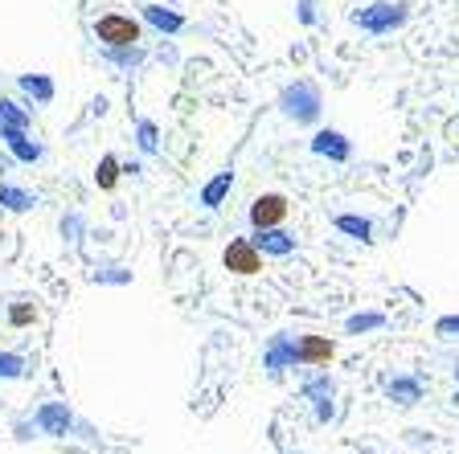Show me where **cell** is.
I'll use <instances>...</instances> for the list:
<instances>
[{
    "label": "cell",
    "instance_id": "6da1fadb",
    "mask_svg": "<svg viewBox=\"0 0 459 454\" xmlns=\"http://www.w3.org/2000/svg\"><path fill=\"white\" fill-rule=\"evenodd\" d=\"M279 111H283V119H291L296 127H316L321 123V115H324L321 86L308 82V78L288 82L283 90H279Z\"/></svg>",
    "mask_w": 459,
    "mask_h": 454
},
{
    "label": "cell",
    "instance_id": "7a4b0ae2",
    "mask_svg": "<svg viewBox=\"0 0 459 454\" xmlns=\"http://www.w3.org/2000/svg\"><path fill=\"white\" fill-rule=\"evenodd\" d=\"M349 21L361 33H369V37H390V33H398L410 21V4H406V0H374V4L352 9Z\"/></svg>",
    "mask_w": 459,
    "mask_h": 454
},
{
    "label": "cell",
    "instance_id": "3957f363",
    "mask_svg": "<svg viewBox=\"0 0 459 454\" xmlns=\"http://www.w3.org/2000/svg\"><path fill=\"white\" fill-rule=\"evenodd\" d=\"M144 37V25L128 12H103L95 17V42L99 45H136Z\"/></svg>",
    "mask_w": 459,
    "mask_h": 454
},
{
    "label": "cell",
    "instance_id": "277c9868",
    "mask_svg": "<svg viewBox=\"0 0 459 454\" xmlns=\"http://www.w3.org/2000/svg\"><path fill=\"white\" fill-rule=\"evenodd\" d=\"M263 369H267L271 380H279L288 369H299V348H296V336L291 332H275L263 348Z\"/></svg>",
    "mask_w": 459,
    "mask_h": 454
},
{
    "label": "cell",
    "instance_id": "5b68a950",
    "mask_svg": "<svg viewBox=\"0 0 459 454\" xmlns=\"http://www.w3.org/2000/svg\"><path fill=\"white\" fill-rule=\"evenodd\" d=\"M222 266L238 278H255V275H263V250H258L250 238H234L222 254Z\"/></svg>",
    "mask_w": 459,
    "mask_h": 454
},
{
    "label": "cell",
    "instance_id": "8992f818",
    "mask_svg": "<svg viewBox=\"0 0 459 454\" xmlns=\"http://www.w3.org/2000/svg\"><path fill=\"white\" fill-rule=\"evenodd\" d=\"M304 397H308V405H312V422L316 426L332 422V413H336V405H332V397H336V380H332L328 372H316V377L304 385Z\"/></svg>",
    "mask_w": 459,
    "mask_h": 454
},
{
    "label": "cell",
    "instance_id": "52a82bcc",
    "mask_svg": "<svg viewBox=\"0 0 459 454\" xmlns=\"http://www.w3.org/2000/svg\"><path fill=\"white\" fill-rule=\"evenodd\" d=\"M308 148L321 160H332V164H349L352 160V139L344 136V131H336V127H321V131L312 136Z\"/></svg>",
    "mask_w": 459,
    "mask_h": 454
},
{
    "label": "cell",
    "instance_id": "ba28073f",
    "mask_svg": "<svg viewBox=\"0 0 459 454\" xmlns=\"http://www.w3.org/2000/svg\"><path fill=\"white\" fill-rule=\"evenodd\" d=\"M288 197L283 192H263V197H255L250 201V225L255 230H267V225H283L288 222Z\"/></svg>",
    "mask_w": 459,
    "mask_h": 454
},
{
    "label": "cell",
    "instance_id": "9c48e42d",
    "mask_svg": "<svg viewBox=\"0 0 459 454\" xmlns=\"http://www.w3.org/2000/svg\"><path fill=\"white\" fill-rule=\"evenodd\" d=\"M70 426H75V413L66 410V402H45L33 413V430H42L45 438H62Z\"/></svg>",
    "mask_w": 459,
    "mask_h": 454
},
{
    "label": "cell",
    "instance_id": "30bf717a",
    "mask_svg": "<svg viewBox=\"0 0 459 454\" xmlns=\"http://www.w3.org/2000/svg\"><path fill=\"white\" fill-rule=\"evenodd\" d=\"M250 242L263 250V258H288L296 254V233H288L283 225H267V230H255Z\"/></svg>",
    "mask_w": 459,
    "mask_h": 454
},
{
    "label": "cell",
    "instance_id": "8fae6325",
    "mask_svg": "<svg viewBox=\"0 0 459 454\" xmlns=\"http://www.w3.org/2000/svg\"><path fill=\"white\" fill-rule=\"evenodd\" d=\"M296 348H299V369H312V364H328L336 356V340L328 336H296Z\"/></svg>",
    "mask_w": 459,
    "mask_h": 454
},
{
    "label": "cell",
    "instance_id": "7c38bea8",
    "mask_svg": "<svg viewBox=\"0 0 459 454\" xmlns=\"http://www.w3.org/2000/svg\"><path fill=\"white\" fill-rule=\"evenodd\" d=\"M139 21L152 25L156 33H181L185 29V17L177 9H169V4H139Z\"/></svg>",
    "mask_w": 459,
    "mask_h": 454
},
{
    "label": "cell",
    "instance_id": "4fadbf2b",
    "mask_svg": "<svg viewBox=\"0 0 459 454\" xmlns=\"http://www.w3.org/2000/svg\"><path fill=\"white\" fill-rule=\"evenodd\" d=\"M0 139L9 144V152L21 160V164H42L45 160V148L29 136V131H0Z\"/></svg>",
    "mask_w": 459,
    "mask_h": 454
},
{
    "label": "cell",
    "instance_id": "5bb4252c",
    "mask_svg": "<svg viewBox=\"0 0 459 454\" xmlns=\"http://www.w3.org/2000/svg\"><path fill=\"white\" fill-rule=\"evenodd\" d=\"M17 90H21L25 98H33L37 106H50L58 95V86L50 74H17Z\"/></svg>",
    "mask_w": 459,
    "mask_h": 454
},
{
    "label": "cell",
    "instance_id": "9a60e30c",
    "mask_svg": "<svg viewBox=\"0 0 459 454\" xmlns=\"http://www.w3.org/2000/svg\"><path fill=\"white\" fill-rule=\"evenodd\" d=\"M382 389H385V397H390L394 405H418L423 402V380L418 377H390Z\"/></svg>",
    "mask_w": 459,
    "mask_h": 454
},
{
    "label": "cell",
    "instance_id": "2e32d148",
    "mask_svg": "<svg viewBox=\"0 0 459 454\" xmlns=\"http://www.w3.org/2000/svg\"><path fill=\"white\" fill-rule=\"evenodd\" d=\"M33 111L21 106L17 98H0V131H29Z\"/></svg>",
    "mask_w": 459,
    "mask_h": 454
},
{
    "label": "cell",
    "instance_id": "e0dca14e",
    "mask_svg": "<svg viewBox=\"0 0 459 454\" xmlns=\"http://www.w3.org/2000/svg\"><path fill=\"white\" fill-rule=\"evenodd\" d=\"M230 189H234V168H226V172H218L210 184L202 189V209H222V201L230 197Z\"/></svg>",
    "mask_w": 459,
    "mask_h": 454
},
{
    "label": "cell",
    "instance_id": "ac0fdd59",
    "mask_svg": "<svg viewBox=\"0 0 459 454\" xmlns=\"http://www.w3.org/2000/svg\"><path fill=\"white\" fill-rule=\"evenodd\" d=\"M332 225H336L344 238H352V242H374V222L361 217V213H336Z\"/></svg>",
    "mask_w": 459,
    "mask_h": 454
},
{
    "label": "cell",
    "instance_id": "d6986e66",
    "mask_svg": "<svg viewBox=\"0 0 459 454\" xmlns=\"http://www.w3.org/2000/svg\"><path fill=\"white\" fill-rule=\"evenodd\" d=\"M0 205H4L9 213H29V209L42 205V197L29 192V189H21V184H0Z\"/></svg>",
    "mask_w": 459,
    "mask_h": 454
},
{
    "label": "cell",
    "instance_id": "ffe728a7",
    "mask_svg": "<svg viewBox=\"0 0 459 454\" xmlns=\"http://www.w3.org/2000/svg\"><path fill=\"white\" fill-rule=\"evenodd\" d=\"M103 58H107L111 66H119V70H136V66H144V58H148V53H144V45H103Z\"/></svg>",
    "mask_w": 459,
    "mask_h": 454
},
{
    "label": "cell",
    "instance_id": "44dd1931",
    "mask_svg": "<svg viewBox=\"0 0 459 454\" xmlns=\"http://www.w3.org/2000/svg\"><path fill=\"white\" fill-rule=\"evenodd\" d=\"M382 328H385L382 311H352V316L344 319V332H349V336H365V332H382Z\"/></svg>",
    "mask_w": 459,
    "mask_h": 454
},
{
    "label": "cell",
    "instance_id": "7402d4cb",
    "mask_svg": "<svg viewBox=\"0 0 459 454\" xmlns=\"http://www.w3.org/2000/svg\"><path fill=\"white\" fill-rule=\"evenodd\" d=\"M136 148L144 152V156H156V152H161V127L152 123V119H139L136 123Z\"/></svg>",
    "mask_w": 459,
    "mask_h": 454
},
{
    "label": "cell",
    "instance_id": "603a6c76",
    "mask_svg": "<svg viewBox=\"0 0 459 454\" xmlns=\"http://www.w3.org/2000/svg\"><path fill=\"white\" fill-rule=\"evenodd\" d=\"M95 184H99L103 192H115V184H119V160H115V156H103V160H99Z\"/></svg>",
    "mask_w": 459,
    "mask_h": 454
},
{
    "label": "cell",
    "instance_id": "cb8c5ba5",
    "mask_svg": "<svg viewBox=\"0 0 459 454\" xmlns=\"http://www.w3.org/2000/svg\"><path fill=\"white\" fill-rule=\"evenodd\" d=\"M25 356L21 352H0V380H17V377H25Z\"/></svg>",
    "mask_w": 459,
    "mask_h": 454
},
{
    "label": "cell",
    "instance_id": "d4e9b609",
    "mask_svg": "<svg viewBox=\"0 0 459 454\" xmlns=\"http://www.w3.org/2000/svg\"><path fill=\"white\" fill-rule=\"evenodd\" d=\"M9 324L12 328H29V324H37V307L33 303H12L9 307Z\"/></svg>",
    "mask_w": 459,
    "mask_h": 454
},
{
    "label": "cell",
    "instance_id": "484cf974",
    "mask_svg": "<svg viewBox=\"0 0 459 454\" xmlns=\"http://www.w3.org/2000/svg\"><path fill=\"white\" fill-rule=\"evenodd\" d=\"M296 17H299V25H316V0H296Z\"/></svg>",
    "mask_w": 459,
    "mask_h": 454
},
{
    "label": "cell",
    "instance_id": "4316f807",
    "mask_svg": "<svg viewBox=\"0 0 459 454\" xmlns=\"http://www.w3.org/2000/svg\"><path fill=\"white\" fill-rule=\"evenodd\" d=\"M435 332H439V336H443V340L459 336V316H443V319H439V324H435Z\"/></svg>",
    "mask_w": 459,
    "mask_h": 454
},
{
    "label": "cell",
    "instance_id": "83f0119b",
    "mask_svg": "<svg viewBox=\"0 0 459 454\" xmlns=\"http://www.w3.org/2000/svg\"><path fill=\"white\" fill-rule=\"evenodd\" d=\"M455 380H459V369H455Z\"/></svg>",
    "mask_w": 459,
    "mask_h": 454
}]
</instances>
